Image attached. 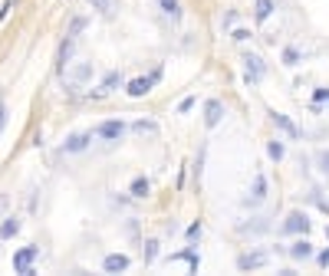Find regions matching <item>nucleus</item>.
<instances>
[{"mask_svg": "<svg viewBox=\"0 0 329 276\" xmlns=\"http://www.w3.org/2000/svg\"><path fill=\"white\" fill-rule=\"evenodd\" d=\"M158 79H162V66H155V69H152L148 76H138V79H132L126 92L132 95V99H142V95H148V92H152V86H155Z\"/></svg>", "mask_w": 329, "mask_h": 276, "instance_id": "1", "label": "nucleus"}, {"mask_svg": "<svg viewBox=\"0 0 329 276\" xmlns=\"http://www.w3.org/2000/svg\"><path fill=\"white\" fill-rule=\"evenodd\" d=\"M36 257H40V247H24V250H16L14 253V270H16V273H24V276H30Z\"/></svg>", "mask_w": 329, "mask_h": 276, "instance_id": "2", "label": "nucleus"}, {"mask_svg": "<svg viewBox=\"0 0 329 276\" xmlns=\"http://www.w3.org/2000/svg\"><path fill=\"white\" fill-rule=\"evenodd\" d=\"M96 135H99V138H109V142H118V138L126 135V122H122V118L99 122V125H96Z\"/></svg>", "mask_w": 329, "mask_h": 276, "instance_id": "3", "label": "nucleus"}, {"mask_svg": "<svg viewBox=\"0 0 329 276\" xmlns=\"http://www.w3.org/2000/svg\"><path fill=\"white\" fill-rule=\"evenodd\" d=\"M244 79H247L250 86H257L260 79H264V59H260V56H254V53L244 56Z\"/></svg>", "mask_w": 329, "mask_h": 276, "instance_id": "4", "label": "nucleus"}, {"mask_svg": "<svg viewBox=\"0 0 329 276\" xmlns=\"http://www.w3.org/2000/svg\"><path fill=\"white\" fill-rule=\"evenodd\" d=\"M220 118H224V102H220V99H208V102H204V125L218 128Z\"/></svg>", "mask_w": 329, "mask_h": 276, "instance_id": "5", "label": "nucleus"}, {"mask_svg": "<svg viewBox=\"0 0 329 276\" xmlns=\"http://www.w3.org/2000/svg\"><path fill=\"white\" fill-rule=\"evenodd\" d=\"M283 230H286V234H306V230H310V217H306L303 211H290Z\"/></svg>", "mask_w": 329, "mask_h": 276, "instance_id": "6", "label": "nucleus"}, {"mask_svg": "<svg viewBox=\"0 0 329 276\" xmlns=\"http://www.w3.org/2000/svg\"><path fill=\"white\" fill-rule=\"evenodd\" d=\"M128 267H132V260H128L126 253H109V257L102 260V270H106V273H126Z\"/></svg>", "mask_w": 329, "mask_h": 276, "instance_id": "7", "label": "nucleus"}, {"mask_svg": "<svg viewBox=\"0 0 329 276\" xmlns=\"http://www.w3.org/2000/svg\"><path fill=\"white\" fill-rule=\"evenodd\" d=\"M270 118H274V125L280 128L283 135H290V138H300V128L290 122V115H283V112H270Z\"/></svg>", "mask_w": 329, "mask_h": 276, "instance_id": "8", "label": "nucleus"}, {"mask_svg": "<svg viewBox=\"0 0 329 276\" xmlns=\"http://www.w3.org/2000/svg\"><path fill=\"white\" fill-rule=\"evenodd\" d=\"M89 142H92V135H89V132L70 135V138H66V142H63V151H82V148H86Z\"/></svg>", "mask_w": 329, "mask_h": 276, "instance_id": "9", "label": "nucleus"}, {"mask_svg": "<svg viewBox=\"0 0 329 276\" xmlns=\"http://www.w3.org/2000/svg\"><path fill=\"white\" fill-rule=\"evenodd\" d=\"M290 257H293V260H310V257H313V244H310L306 237H303V240H296V244L290 247Z\"/></svg>", "mask_w": 329, "mask_h": 276, "instance_id": "10", "label": "nucleus"}, {"mask_svg": "<svg viewBox=\"0 0 329 276\" xmlns=\"http://www.w3.org/2000/svg\"><path fill=\"white\" fill-rule=\"evenodd\" d=\"M264 263H266V253H247V257L237 260V267H240V270H260Z\"/></svg>", "mask_w": 329, "mask_h": 276, "instance_id": "11", "label": "nucleus"}, {"mask_svg": "<svg viewBox=\"0 0 329 276\" xmlns=\"http://www.w3.org/2000/svg\"><path fill=\"white\" fill-rule=\"evenodd\" d=\"M70 79L72 82H89V79H92V63H76L70 69Z\"/></svg>", "mask_w": 329, "mask_h": 276, "instance_id": "12", "label": "nucleus"}, {"mask_svg": "<svg viewBox=\"0 0 329 276\" xmlns=\"http://www.w3.org/2000/svg\"><path fill=\"white\" fill-rule=\"evenodd\" d=\"M266 197V178L264 174H254V188H250V201L254 204H260V201H264Z\"/></svg>", "mask_w": 329, "mask_h": 276, "instance_id": "13", "label": "nucleus"}, {"mask_svg": "<svg viewBox=\"0 0 329 276\" xmlns=\"http://www.w3.org/2000/svg\"><path fill=\"white\" fill-rule=\"evenodd\" d=\"M174 260H184L191 267V273H198V267H201V257H198L194 250H181V253H172V263Z\"/></svg>", "mask_w": 329, "mask_h": 276, "instance_id": "14", "label": "nucleus"}, {"mask_svg": "<svg viewBox=\"0 0 329 276\" xmlns=\"http://www.w3.org/2000/svg\"><path fill=\"white\" fill-rule=\"evenodd\" d=\"M148 191H152L148 178H135V181H132V188H128V194H132L135 201H142V197H148Z\"/></svg>", "mask_w": 329, "mask_h": 276, "instance_id": "15", "label": "nucleus"}, {"mask_svg": "<svg viewBox=\"0 0 329 276\" xmlns=\"http://www.w3.org/2000/svg\"><path fill=\"white\" fill-rule=\"evenodd\" d=\"M132 132L135 135H158V122H152V118H138V122H132Z\"/></svg>", "mask_w": 329, "mask_h": 276, "instance_id": "16", "label": "nucleus"}, {"mask_svg": "<svg viewBox=\"0 0 329 276\" xmlns=\"http://www.w3.org/2000/svg\"><path fill=\"white\" fill-rule=\"evenodd\" d=\"M116 86H122V72H109V76L102 79V89H96V95H109Z\"/></svg>", "mask_w": 329, "mask_h": 276, "instance_id": "17", "label": "nucleus"}, {"mask_svg": "<svg viewBox=\"0 0 329 276\" xmlns=\"http://www.w3.org/2000/svg\"><path fill=\"white\" fill-rule=\"evenodd\" d=\"M158 3H162V13L168 16V20H174V23L181 20V3L178 0H158Z\"/></svg>", "mask_w": 329, "mask_h": 276, "instance_id": "18", "label": "nucleus"}, {"mask_svg": "<svg viewBox=\"0 0 329 276\" xmlns=\"http://www.w3.org/2000/svg\"><path fill=\"white\" fill-rule=\"evenodd\" d=\"M20 234V221H16V217H7V221H4V227H0V237H4V240H10V237H16Z\"/></svg>", "mask_w": 329, "mask_h": 276, "instance_id": "19", "label": "nucleus"}, {"mask_svg": "<svg viewBox=\"0 0 329 276\" xmlns=\"http://www.w3.org/2000/svg\"><path fill=\"white\" fill-rule=\"evenodd\" d=\"M86 26H89V20H86V16H76V20L70 23V30H66V39H76L79 33L86 30Z\"/></svg>", "mask_w": 329, "mask_h": 276, "instance_id": "20", "label": "nucleus"}, {"mask_svg": "<svg viewBox=\"0 0 329 276\" xmlns=\"http://www.w3.org/2000/svg\"><path fill=\"white\" fill-rule=\"evenodd\" d=\"M89 3H92V7L99 10V13H106V16L118 10V0H89Z\"/></svg>", "mask_w": 329, "mask_h": 276, "instance_id": "21", "label": "nucleus"}, {"mask_svg": "<svg viewBox=\"0 0 329 276\" xmlns=\"http://www.w3.org/2000/svg\"><path fill=\"white\" fill-rule=\"evenodd\" d=\"M274 0H257V20L264 23V20H270V13H274Z\"/></svg>", "mask_w": 329, "mask_h": 276, "instance_id": "22", "label": "nucleus"}, {"mask_svg": "<svg viewBox=\"0 0 329 276\" xmlns=\"http://www.w3.org/2000/svg\"><path fill=\"white\" fill-rule=\"evenodd\" d=\"M300 59H303V56H300L296 46H286V49H283V66H300Z\"/></svg>", "mask_w": 329, "mask_h": 276, "instance_id": "23", "label": "nucleus"}, {"mask_svg": "<svg viewBox=\"0 0 329 276\" xmlns=\"http://www.w3.org/2000/svg\"><path fill=\"white\" fill-rule=\"evenodd\" d=\"M266 155L274 158V161H283V155H286V148H283V142H270V145H266Z\"/></svg>", "mask_w": 329, "mask_h": 276, "instance_id": "24", "label": "nucleus"}, {"mask_svg": "<svg viewBox=\"0 0 329 276\" xmlns=\"http://www.w3.org/2000/svg\"><path fill=\"white\" fill-rule=\"evenodd\" d=\"M201 234H204V224H201V221H194V224H191V227H188V244L194 247L198 240H201Z\"/></svg>", "mask_w": 329, "mask_h": 276, "instance_id": "25", "label": "nucleus"}, {"mask_svg": "<svg viewBox=\"0 0 329 276\" xmlns=\"http://www.w3.org/2000/svg\"><path fill=\"white\" fill-rule=\"evenodd\" d=\"M158 257V240H145V263H152Z\"/></svg>", "mask_w": 329, "mask_h": 276, "instance_id": "26", "label": "nucleus"}, {"mask_svg": "<svg viewBox=\"0 0 329 276\" xmlns=\"http://www.w3.org/2000/svg\"><path fill=\"white\" fill-rule=\"evenodd\" d=\"M316 165H320L322 174H329V151H320V155H316Z\"/></svg>", "mask_w": 329, "mask_h": 276, "instance_id": "27", "label": "nucleus"}, {"mask_svg": "<svg viewBox=\"0 0 329 276\" xmlns=\"http://www.w3.org/2000/svg\"><path fill=\"white\" fill-rule=\"evenodd\" d=\"M191 109H194V95H184V99L178 102V112L184 115V112H191Z\"/></svg>", "mask_w": 329, "mask_h": 276, "instance_id": "28", "label": "nucleus"}, {"mask_svg": "<svg viewBox=\"0 0 329 276\" xmlns=\"http://www.w3.org/2000/svg\"><path fill=\"white\" fill-rule=\"evenodd\" d=\"M4 125H7V105H4V99H0V132H4Z\"/></svg>", "mask_w": 329, "mask_h": 276, "instance_id": "29", "label": "nucleus"}, {"mask_svg": "<svg viewBox=\"0 0 329 276\" xmlns=\"http://www.w3.org/2000/svg\"><path fill=\"white\" fill-rule=\"evenodd\" d=\"M326 99H329V89H316V105L326 102Z\"/></svg>", "mask_w": 329, "mask_h": 276, "instance_id": "30", "label": "nucleus"}, {"mask_svg": "<svg viewBox=\"0 0 329 276\" xmlns=\"http://www.w3.org/2000/svg\"><path fill=\"white\" fill-rule=\"evenodd\" d=\"M234 39H237V43H244V39H250V33H247V30H234Z\"/></svg>", "mask_w": 329, "mask_h": 276, "instance_id": "31", "label": "nucleus"}, {"mask_svg": "<svg viewBox=\"0 0 329 276\" xmlns=\"http://www.w3.org/2000/svg\"><path fill=\"white\" fill-rule=\"evenodd\" d=\"M320 267H329V250H322V253H320Z\"/></svg>", "mask_w": 329, "mask_h": 276, "instance_id": "32", "label": "nucleus"}, {"mask_svg": "<svg viewBox=\"0 0 329 276\" xmlns=\"http://www.w3.org/2000/svg\"><path fill=\"white\" fill-rule=\"evenodd\" d=\"M7 201H10L7 194H0V211H4V207H7Z\"/></svg>", "mask_w": 329, "mask_h": 276, "instance_id": "33", "label": "nucleus"}, {"mask_svg": "<svg viewBox=\"0 0 329 276\" xmlns=\"http://www.w3.org/2000/svg\"><path fill=\"white\" fill-rule=\"evenodd\" d=\"M326 237H329V227H326Z\"/></svg>", "mask_w": 329, "mask_h": 276, "instance_id": "34", "label": "nucleus"}]
</instances>
